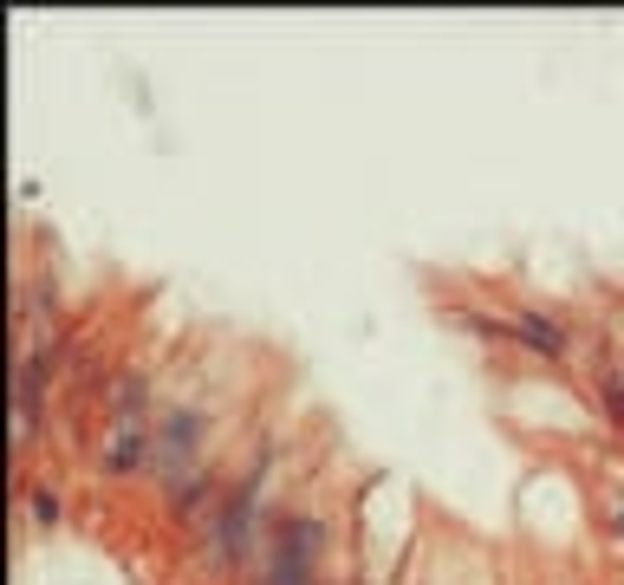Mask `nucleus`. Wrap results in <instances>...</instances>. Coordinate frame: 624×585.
Returning <instances> with one entry per match:
<instances>
[{"label":"nucleus","instance_id":"obj_1","mask_svg":"<svg viewBox=\"0 0 624 585\" xmlns=\"http://www.w3.org/2000/svg\"><path fill=\"white\" fill-rule=\"evenodd\" d=\"M208 456H215V410L202 397H189V391H169L156 423H150V469H143V482H156L169 495Z\"/></svg>","mask_w":624,"mask_h":585},{"label":"nucleus","instance_id":"obj_7","mask_svg":"<svg viewBox=\"0 0 624 585\" xmlns=\"http://www.w3.org/2000/svg\"><path fill=\"white\" fill-rule=\"evenodd\" d=\"M20 501H26V521H33V527H59V521H65L59 482H26V488H20Z\"/></svg>","mask_w":624,"mask_h":585},{"label":"nucleus","instance_id":"obj_6","mask_svg":"<svg viewBox=\"0 0 624 585\" xmlns=\"http://www.w3.org/2000/svg\"><path fill=\"white\" fill-rule=\"evenodd\" d=\"M443 319H449L456 332L482 339V345H514V326H508V313H488V306H443Z\"/></svg>","mask_w":624,"mask_h":585},{"label":"nucleus","instance_id":"obj_4","mask_svg":"<svg viewBox=\"0 0 624 585\" xmlns=\"http://www.w3.org/2000/svg\"><path fill=\"white\" fill-rule=\"evenodd\" d=\"M508 326H514V352H527V358H540V365H566L573 345H580L573 326H566L560 313H547V306H514Z\"/></svg>","mask_w":624,"mask_h":585},{"label":"nucleus","instance_id":"obj_9","mask_svg":"<svg viewBox=\"0 0 624 585\" xmlns=\"http://www.w3.org/2000/svg\"><path fill=\"white\" fill-rule=\"evenodd\" d=\"M599 521H606V534L624 547V501H599Z\"/></svg>","mask_w":624,"mask_h":585},{"label":"nucleus","instance_id":"obj_3","mask_svg":"<svg viewBox=\"0 0 624 585\" xmlns=\"http://www.w3.org/2000/svg\"><path fill=\"white\" fill-rule=\"evenodd\" d=\"M156 410H163V397H156L150 358H124L111 391H104V404H98V430L104 423H156Z\"/></svg>","mask_w":624,"mask_h":585},{"label":"nucleus","instance_id":"obj_8","mask_svg":"<svg viewBox=\"0 0 624 585\" xmlns=\"http://www.w3.org/2000/svg\"><path fill=\"white\" fill-rule=\"evenodd\" d=\"M332 573H306V567H286V560H260V573L247 585H326Z\"/></svg>","mask_w":624,"mask_h":585},{"label":"nucleus","instance_id":"obj_5","mask_svg":"<svg viewBox=\"0 0 624 585\" xmlns=\"http://www.w3.org/2000/svg\"><path fill=\"white\" fill-rule=\"evenodd\" d=\"M91 462L104 482H137L150 469V423H104L91 443Z\"/></svg>","mask_w":624,"mask_h":585},{"label":"nucleus","instance_id":"obj_2","mask_svg":"<svg viewBox=\"0 0 624 585\" xmlns=\"http://www.w3.org/2000/svg\"><path fill=\"white\" fill-rule=\"evenodd\" d=\"M267 560L326 573V560H332V521L319 508H280L273 514V534H267Z\"/></svg>","mask_w":624,"mask_h":585}]
</instances>
